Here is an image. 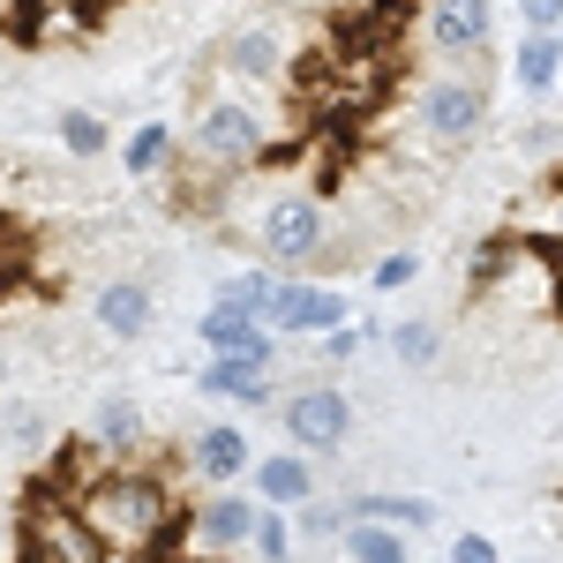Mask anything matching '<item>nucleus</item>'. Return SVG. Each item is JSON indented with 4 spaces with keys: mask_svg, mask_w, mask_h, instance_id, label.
<instances>
[{
    "mask_svg": "<svg viewBox=\"0 0 563 563\" xmlns=\"http://www.w3.org/2000/svg\"><path fill=\"white\" fill-rule=\"evenodd\" d=\"M84 526L98 533L106 556H143V549H188V526L174 519L180 496L166 474L135 466V459H98V474L68 488Z\"/></svg>",
    "mask_w": 563,
    "mask_h": 563,
    "instance_id": "obj_1",
    "label": "nucleus"
},
{
    "mask_svg": "<svg viewBox=\"0 0 563 563\" xmlns=\"http://www.w3.org/2000/svg\"><path fill=\"white\" fill-rule=\"evenodd\" d=\"M15 549H31V556H60V563L106 556V549H98V533L84 526V511H76V496H68V488H31V496H23Z\"/></svg>",
    "mask_w": 563,
    "mask_h": 563,
    "instance_id": "obj_2",
    "label": "nucleus"
},
{
    "mask_svg": "<svg viewBox=\"0 0 563 563\" xmlns=\"http://www.w3.org/2000/svg\"><path fill=\"white\" fill-rule=\"evenodd\" d=\"M331 225H323V203L316 196H271L263 203V218H256V241H263V256L278 263V271H323V241Z\"/></svg>",
    "mask_w": 563,
    "mask_h": 563,
    "instance_id": "obj_3",
    "label": "nucleus"
},
{
    "mask_svg": "<svg viewBox=\"0 0 563 563\" xmlns=\"http://www.w3.org/2000/svg\"><path fill=\"white\" fill-rule=\"evenodd\" d=\"M188 151L218 166V174H241V166H256L263 158V121L249 106H233V98H211L203 113H196V129H188Z\"/></svg>",
    "mask_w": 563,
    "mask_h": 563,
    "instance_id": "obj_4",
    "label": "nucleus"
},
{
    "mask_svg": "<svg viewBox=\"0 0 563 563\" xmlns=\"http://www.w3.org/2000/svg\"><path fill=\"white\" fill-rule=\"evenodd\" d=\"M481 129H488V90H481L474 76H435V84L421 90V135H429V143L466 151Z\"/></svg>",
    "mask_w": 563,
    "mask_h": 563,
    "instance_id": "obj_5",
    "label": "nucleus"
},
{
    "mask_svg": "<svg viewBox=\"0 0 563 563\" xmlns=\"http://www.w3.org/2000/svg\"><path fill=\"white\" fill-rule=\"evenodd\" d=\"M256 316H263V331H339V323H346V294L308 286V278H278V271H271Z\"/></svg>",
    "mask_w": 563,
    "mask_h": 563,
    "instance_id": "obj_6",
    "label": "nucleus"
},
{
    "mask_svg": "<svg viewBox=\"0 0 563 563\" xmlns=\"http://www.w3.org/2000/svg\"><path fill=\"white\" fill-rule=\"evenodd\" d=\"M278 421H286V435L301 443L308 459H323V451H339V443L353 435V398L339 384H308V390L286 398V413H278Z\"/></svg>",
    "mask_w": 563,
    "mask_h": 563,
    "instance_id": "obj_7",
    "label": "nucleus"
},
{
    "mask_svg": "<svg viewBox=\"0 0 563 563\" xmlns=\"http://www.w3.org/2000/svg\"><path fill=\"white\" fill-rule=\"evenodd\" d=\"M429 38L451 60H481L496 45V0H429Z\"/></svg>",
    "mask_w": 563,
    "mask_h": 563,
    "instance_id": "obj_8",
    "label": "nucleus"
},
{
    "mask_svg": "<svg viewBox=\"0 0 563 563\" xmlns=\"http://www.w3.org/2000/svg\"><path fill=\"white\" fill-rule=\"evenodd\" d=\"M256 496H196V511H188V549H249V533H256Z\"/></svg>",
    "mask_w": 563,
    "mask_h": 563,
    "instance_id": "obj_9",
    "label": "nucleus"
},
{
    "mask_svg": "<svg viewBox=\"0 0 563 563\" xmlns=\"http://www.w3.org/2000/svg\"><path fill=\"white\" fill-rule=\"evenodd\" d=\"M196 339H203L211 353H271L263 316L249 301H233V294H211V308L196 316Z\"/></svg>",
    "mask_w": 563,
    "mask_h": 563,
    "instance_id": "obj_10",
    "label": "nucleus"
},
{
    "mask_svg": "<svg viewBox=\"0 0 563 563\" xmlns=\"http://www.w3.org/2000/svg\"><path fill=\"white\" fill-rule=\"evenodd\" d=\"M286 60H294V31H286V23H249L241 38L225 45V68H233L241 84H278Z\"/></svg>",
    "mask_w": 563,
    "mask_h": 563,
    "instance_id": "obj_11",
    "label": "nucleus"
},
{
    "mask_svg": "<svg viewBox=\"0 0 563 563\" xmlns=\"http://www.w3.org/2000/svg\"><path fill=\"white\" fill-rule=\"evenodd\" d=\"M203 398H241V406H263L271 398V353H211V368L196 376Z\"/></svg>",
    "mask_w": 563,
    "mask_h": 563,
    "instance_id": "obj_12",
    "label": "nucleus"
},
{
    "mask_svg": "<svg viewBox=\"0 0 563 563\" xmlns=\"http://www.w3.org/2000/svg\"><path fill=\"white\" fill-rule=\"evenodd\" d=\"M90 316H98V331H106V339H143V331H151V316H158V294H151L143 278H113V286H98Z\"/></svg>",
    "mask_w": 563,
    "mask_h": 563,
    "instance_id": "obj_13",
    "label": "nucleus"
},
{
    "mask_svg": "<svg viewBox=\"0 0 563 563\" xmlns=\"http://www.w3.org/2000/svg\"><path fill=\"white\" fill-rule=\"evenodd\" d=\"M249 429H233V421H218V429H196L188 435V466L211 481V488H225V481H241L249 474Z\"/></svg>",
    "mask_w": 563,
    "mask_h": 563,
    "instance_id": "obj_14",
    "label": "nucleus"
},
{
    "mask_svg": "<svg viewBox=\"0 0 563 563\" xmlns=\"http://www.w3.org/2000/svg\"><path fill=\"white\" fill-rule=\"evenodd\" d=\"M249 481H256L263 504H286V511H294V504H308V496H316V459H308L301 443H294V451L249 459Z\"/></svg>",
    "mask_w": 563,
    "mask_h": 563,
    "instance_id": "obj_15",
    "label": "nucleus"
},
{
    "mask_svg": "<svg viewBox=\"0 0 563 563\" xmlns=\"http://www.w3.org/2000/svg\"><path fill=\"white\" fill-rule=\"evenodd\" d=\"M90 443H98L106 459H135V451L151 443V421H143V406H135L129 390L98 398V413H90Z\"/></svg>",
    "mask_w": 563,
    "mask_h": 563,
    "instance_id": "obj_16",
    "label": "nucleus"
},
{
    "mask_svg": "<svg viewBox=\"0 0 563 563\" xmlns=\"http://www.w3.org/2000/svg\"><path fill=\"white\" fill-rule=\"evenodd\" d=\"M511 76H519V90H533V98L556 90V76H563V31H526Z\"/></svg>",
    "mask_w": 563,
    "mask_h": 563,
    "instance_id": "obj_17",
    "label": "nucleus"
},
{
    "mask_svg": "<svg viewBox=\"0 0 563 563\" xmlns=\"http://www.w3.org/2000/svg\"><path fill=\"white\" fill-rule=\"evenodd\" d=\"M339 549H346L353 563H398V556H406V526H390V519H346V526H339Z\"/></svg>",
    "mask_w": 563,
    "mask_h": 563,
    "instance_id": "obj_18",
    "label": "nucleus"
},
{
    "mask_svg": "<svg viewBox=\"0 0 563 563\" xmlns=\"http://www.w3.org/2000/svg\"><path fill=\"white\" fill-rule=\"evenodd\" d=\"M174 151H180V135L166 129V121H143V129L121 143V166H129L135 180H151L158 166H174Z\"/></svg>",
    "mask_w": 563,
    "mask_h": 563,
    "instance_id": "obj_19",
    "label": "nucleus"
},
{
    "mask_svg": "<svg viewBox=\"0 0 563 563\" xmlns=\"http://www.w3.org/2000/svg\"><path fill=\"white\" fill-rule=\"evenodd\" d=\"M53 129H60V151H68V158H106V151H113V129H106L98 113H84V106H68Z\"/></svg>",
    "mask_w": 563,
    "mask_h": 563,
    "instance_id": "obj_20",
    "label": "nucleus"
},
{
    "mask_svg": "<svg viewBox=\"0 0 563 563\" xmlns=\"http://www.w3.org/2000/svg\"><path fill=\"white\" fill-rule=\"evenodd\" d=\"M390 353H398L406 368H429L435 353H443V331H435V323H398V331H390Z\"/></svg>",
    "mask_w": 563,
    "mask_h": 563,
    "instance_id": "obj_21",
    "label": "nucleus"
},
{
    "mask_svg": "<svg viewBox=\"0 0 563 563\" xmlns=\"http://www.w3.org/2000/svg\"><path fill=\"white\" fill-rule=\"evenodd\" d=\"M256 556H294V526H286V504H263L256 511V533H249Z\"/></svg>",
    "mask_w": 563,
    "mask_h": 563,
    "instance_id": "obj_22",
    "label": "nucleus"
},
{
    "mask_svg": "<svg viewBox=\"0 0 563 563\" xmlns=\"http://www.w3.org/2000/svg\"><path fill=\"white\" fill-rule=\"evenodd\" d=\"M413 278H421V256H413V249H398V256L376 263V294H398V286H413Z\"/></svg>",
    "mask_w": 563,
    "mask_h": 563,
    "instance_id": "obj_23",
    "label": "nucleus"
},
{
    "mask_svg": "<svg viewBox=\"0 0 563 563\" xmlns=\"http://www.w3.org/2000/svg\"><path fill=\"white\" fill-rule=\"evenodd\" d=\"M526 31H563V0H519Z\"/></svg>",
    "mask_w": 563,
    "mask_h": 563,
    "instance_id": "obj_24",
    "label": "nucleus"
},
{
    "mask_svg": "<svg viewBox=\"0 0 563 563\" xmlns=\"http://www.w3.org/2000/svg\"><path fill=\"white\" fill-rule=\"evenodd\" d=\"M451 556H459V563H496V541H488V533H459Z\"/></svg>",
    "mask_w": 563,
    "mask_h": 563,
    "instance_id": "obj_25",
    "label": "nucleus"
},
{
    "mask_svg": "<svg viewBox=\"0 0 563 563\" xmlns=\"http://www.w3.org/2000/svg\"><path fill=\"white\" fill-rule=\"evenodd\" d=\"M8 435H15V443H38V435H45V413L15 406V413H8Z\"/></svg>",
    "mask_w": 563,
    "mask_h": 563,
    "instance_id": "obj_26",
    "label": "nucleus"
},
{
    "mask_svg": "<svg viewBox=\"0 0 563 563\" xmlns=\"http://www.w3.org/2000/svg\"><path fill=\"white\" fill-rule=\"evenodd\" d=\"M0 549H15V519L8 511H0Z\"/></svg>",
    "mask_w": 563,
    "mask_h": 563,
    "instance_id": "obj_27",
    "label": "nucleus"
},
{
    "mask_svg": "<svg viewBox=\"0 0 563 563\" xmlns=\"http://www.w3.org/2000/svg\"><path fill=\"white\" fill-rule=\"evenodd\" d=\"M549 203H556V233H563V180H556V196H549Z\"/></svg>",
    "mask_w": 563,
    "mask_h": 563,
    "instance_id": "obj_28",
    "label": "nucleus"
},
{
    "mask_svg": "<svg viewBox=\"0 0 563 563\" xmlns=\"http://www.w3.org/2000/svg\"><path fill=\"white\" fill-rule=\"evenodd\" d=\"M90 8H113V0H90Z\"/></svg>",
    "mask_w": 563,
    "mask_h": 563,
    "instance_id": "obj_29",
    "label": "nucleus"
}]
</instances>
